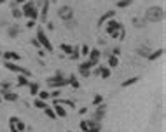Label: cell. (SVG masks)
Segmentation results:
<instances>
[{
  "mask_svg": "<svg viewBox=\"0 0 166 132\" xmlns=\"http://www.w3.org/2000/svg\"><path fill=\"white\" fill-rule=\"evenodd\" d=\"M21 12H23V16H26L28 19H35V21L38 19V9L35 7V2H33V0H26V2L23 4Z\"/></svg>",
  "mask_w": 166,
  "mask_h": 132,
  "instance_id": "cell-1",
  "label": "cell"
},
{
  "mask_svg": "<svg viewBox=\"0 0 166 132\" xmlns=\"http://www.w3.org/2000/svg\"><path fill=\"white\" fill-rule=\"evenodd\" d=\"M46 84H47L49 87H54V89H63L65 85H68V82H67V78L63 77L61 71H56L54 77H49V78L46 80Z\"/></svg>",
  "mask_w": 166,
  "mask_h": 132,
  "instance_id": "cell-2",
  "label": "cell"
},
{
  "mask_svg": "<svg viewBox=\"0 0 166 132\" xmlns=\"http://www.w3.org/2000/svg\"><path fill=\"white\" fill-rule=\"evenodd\" d=\"M147 21H152V23H157V21H163L164 19V9L161 7H149L147 9V16H145Z\"/></svg>",
  "mask_w": 166,
  "mask_h": 132,
  "instance_id": "cell-3",
  "label": "cell"
},
{
  "mask_svg": "<svg viewBox=\"0 0 166 132\" xmlns=\"http://www.w3.org/2000/svg\"><path fill=\"white\" fill-rule=\"evenodd\" d=\"M38 40V43H40V47L46 49L47 52H53L54 47L53 43H51V40H49V37L46 35V32H44V28H37V37H35Z\"/></svg>",
  "mask_w": 166,
  "mask_h": 132,
  "instance_id": "cell-4",
  "label": "cell"
},
{
  "mask_svg": "<svg viewBox=\"0 0 166 132\" xmlns=\"http://www.w3.org/2000/svg\"><path fill=\"white\" fill-rule=\"evenodd\" d=\"M79 127L82 132H100L102 130V122H95L93 118L91 120H82Z\"/></svg>",
  "mask_w": 166,
  "mask_h": 132,
  "instance_id": "cell-5",
  "label": "cell"
},
{
  "mask_svg": "<svg viewBox=\"0 0 166 132\" xmlns=\"http://www.w3.org/2000/svg\"><path fill=\"white\" fill-rule=\"evenodd\" d=\"M58 16H59V19H63L65 23L72 21V19H74V9L70 6H61L58 9Z\"/></svg>",
  "mask_w": 166,
  "mask_h": 132,
  "instance_id": "cell-6",
  "label": "cell"
},
{
  "mask_svg": "<svg viewBox=\"0 0 166 132\" xmlns=\"http://www.w3.org/2000/svg\"><path fill=\"white\" fill-rule=\"evenodd\" d=\"M4 66H6L7 70L14 71V73H21V75H26V77H30V75H32V71H30V70L23 68V66H19V64H16V63H11V61H6V63H4Z\"/></svg>",
  "mask_w": 166,
  "mask_h": 132,
  "instance_id": "cell-7",
  "label": "cell"
},
{
  "mask_svg": "<svg viewBox=\"0 0 166 132\" xmlns=\"http://www.w3.org/2000/svg\"><path fill=\"white\" fill-rule=\"evenodd\" d=\"M49 6H51V0H44L42 2V9L38 11V21L42 23H46L47 21V14H49Z\"/></svg>",
  "mask_w": 166,
  "mask_h": 132,
  "instance_id": "cell-8",
  "label": "cell"
},
{
  "mask_svg": "<svg viewBox=\"0 0 166 132\" xmlns=\"http://www.w3.org/2000/svg\"><path fill=\"white\" fill-rule=\"evenodd\" d=\"M91 68H93V64L89 63V61H84V63H80L79 64V75L80 77H91Z\"/></svg>",
  "mask_w": 166,
  "mask_h": 132,
  "instance_id": "cell-9",
  "label": "cell"
},
{
  "mask_svg": "<svg viewBox=\"0 0 166 132\" xmlns=\"http://www.w3.org/2000/svg\"><path fill=\"white\" fill-rule=\"evenodd\" d=\"M9 125L16 127L19 132H25V130H26V123H25L23 120H19L18 116H11V118H9Z\"/></svg>",
  "mask_w": 166,
  "mask_h": 132,
  "instance_id": "cell-10",
  "label": "cell"
},
{
  "mask_svg": "<svg viewBox=\"0 0 166 132\" xmlns=\"http://www.w3.org/2000/svg\"><path fill=\"white\" fill-rule=\"evenodd\" d=\"M87 56H89V59H87V61H89V63H91L93 66H96V64L100 63V59H102V52H100L98 49H91Z\"/></svg>",
  "mask_w": 166,
  "mask_h": 132,
  "instance_id": "cell-11",
  "label": "cell"
},
{
  "mask_svg": "<svg viewBox=\"0 0 166 132\" xmlns=\"http://www.w3.org/2000/svg\"><path fill=\"white\" fill-rule=\"evenodd\" d=\"M2 58H4V61L16 63V61H19V59H21V56H19L18 52H14V51H6V52L2 54Z\"/></svg>",
  "mask_w": 166,
  "mask_h": 132,
  "instance_id": "cell-12",
  "label": "cell"
},
{
  "mask_svg": "<svg viewBox=\"0 0 166 132\" xmlns=\"http://www.w3.org/2000/svg\"><path fill=\"white\" fill-rule=\"evenodd\" d=\"M105 113H107V106L103 104H98L96 106V113H95V116H93V120L95 122H102V118L105 116Z\"/></svg>",
  "mask_w": 166,
  "mask_h": 132,
  "instance_id": "cell-13",
  "label": "cell"
},
{
  "mask_svg": "<svg viewBox=\"0 0 166 132\" xmlns=\"http://www.w3.org/2000/svg\"><path fill=\"white\" fill-rule=\"evenodd\" d=\"M105 23H107V33H108V35H110V33H114L115 30H119V28L123 26V25H121V23H117L114 17H112V19H108V21H105Z\"/></svg>",
  "mask_w": 166,
  "mask_h": 132,
  "instance_id": "cell-14",
  "label": "cell"
},
{
  "mask_svg": "<svg viewBox=\"0 0 166 132\" xmlns=\"http://www.w3.org/2000/svg\"><path fill=\"white\" fill-rule=\"evenodd\" d=\"M53 110H54V113H56V116H59V118H65V116L68 115L67 110H65L61 104H58V103H53Z\"/></svg>",
  "mask_w": 166,
  "mask_h": 132,
  "instance_id": "cell-15",
  "label": "cell"
},
{
  "mask_svg": "<svg viewBox=\"0 0 166 132\" xmlns=\"http://www.w3.org/2000/svg\"><path fill=\"white\" fill-rule=\"evenodd\" d=\"M2 99H4V101H9V103H14V101L19 99V96H18L16 92L9 90V92H4V94H2Z\"/></svg>",
  "mask_w": 166,
  "mask_h": 132,
  "instance_id": "cell-16",
  "label": "cell"
},
{
  "mask_svg": "<svg viewBox=\"0 0 166 132\" xmlns=\"http://www.w3.org/2000/svg\"><path fill=\"white\" fill-rule=\"evenodd\" d=\"M115 16V11H107L105 14H103L100 19H98V26H102V25H105V21H108V19H112V17Z\"/></svg>",
  "mask_w": 166,
  "mask_h": 132,
  "instance_id": "cell-17",
  "label": "cell"
},
{
  "mask_svg": "<svg viewBox=\"0 0 166 132\" xmlns=\"http://www.w3.org/2000/svg\"><path fill=\"white\" fill-rule=\"evenodd\" d=\"M28 84H30V82H28V77H26V75L18 73V78H16V85H18V87H26Z\"/></svg>",
  "mask_w": 166,
  "mask_h": 132,
  "instance_id": "cell-18",
  "label": "cell"
},
{
  "mask_svg": "<svg viewBox=\"0 0 166 132\" xmlns=\"http://www.w3.org/2000/svg\"><path fill=\"white\" fill-rule=\"evenodd\" d=\"M163 54H164V49H157V51H150V54L147 56V59H149V61H156V59H157V58H161Z\"/></svg>",
  "mask_w": 166,
  "mask_h": 132,
  "instance_id": "cell-19",
  "label": "cell"
},
{
  "mask_svg": "<svg viewBox=\"0 0 166 132\" xmlns=\"http://www.w3.org/2000/svg\"><path fill=\"white\" fill-rule=\"evenodd\" d=\"M54 103H58V104H61V106H68L72 110L75 108V101H72V99H58V97H56Z\"/></svg>",
  "mask_w": 166,
  "mask_h": 132,
  "instance_id": "cell-20",
  "label": "cell"
},
{
  "mask_svg": "<svg viewBox=\"0 0 166 132\" xmlns=\"http://www.w3.org/2000/svg\"><path fill=\"white\" fill-rule=\"evenodd\" d=\"M107 58H108V64H107L108 68H110V70H112V68H117V66H119V58H117V56L110 54V56H107Z\"/></svg>",
  "mask_w": 166,
  "mask_h": 132,
  "instance_id": "cell-21",
  "label": "cell"
},
{
  "mask_svg": "<svg viewBox=\"0 0 166 132\" xmlns=\"http://www.w3.org/2000/svg\"><path fill=\"white\" fill-rule=\"evenodd\" d=\"M110 75H112V71H110L108 66H100V77H102L103 80L110 78Z\"/></svg>",
  "mask_w": 166,
  "mask_h": 132,
  "instance_id": "cell-22",
  "label": "cell"
},
{
  "mask_svg": "<svg viewBox=\"0 0 166 132\" xmlns=\"http://www.w3.org/2000/svg\"><path fill=\"white\" fill-rule=\"evenodd\" d=\"M28 89H30V94L32 96H37L38 90H40V84H37V82H30V84H28Z\"/></svg>",
  "mask_w": 166,
  "mask_h": 132,
  "instance_id": "cell-23",
  "label": "cell"
},
{
  "mask_svg": "<svg viewBox=\"0 0 166 132\" xmlns=\"http://www.w3.org/2000/svg\"><path fill=\"white\" fill-rule=\"evenodd\" d=\"M67 82H68V85H72L74 89H79V87H80L79 80H77V77H75V75H70L68 78H67Z\"/></svg>",
  "mask_w": 166,
  "mask_h": 132,
  "instance_id": "cell-24",
  "label": "cell"
},
{
  "mask_svg": "<svg viewBox=\"0 0 166 132\" xmlns=\"http://www.w3.org/2000/svg\"><path fill=\"white\" fill-rule=\"evenodd\" d=\"M140 80V77H131V78H128V80H124L123 84H121V87L123 89H126V87H129V85H133V84H136Z\"/></svg>",
  "mask_w": 166,
  "mask_h": 132,
  "instance_id": "cell-25",
  "label": "cell"
},
{
  "mask_svg": "<svg viewBox=\"0 0 166 132\" xmlns=\"http://www.w3.org/2000/svg\"><path fill=\"white\" fill-rule=\"evenodd\" d=\"M42 111L46 113V116H49V118H51V120H54V118H58V116H56V113H54V110L51 108V106H46V108H44Z\"/></svg>",
  "mask_w": 166,
  "mask_h": 132,
  "instance_id": "cell-26",
  "label": "cell"
},
{
  "mask_svg": "<svg viewBox=\"0 0 166 132\" xmlns=\"http://www.w3.org/2000/svg\"><path fill=\"white\" fill-rule=\"evenodd\" d=\"M133 4V0H119L117 4H115V7L117 9H126V7H129Z\"/></svg>",
  "mask_w": 166,
  "mask_h": 132,
  "instance_id": "cell-27",
  "label": "cell"
},
{
  "mask_svg": "<svg viewBox=\"0 0 166 132\" xmlns=\"http://www.w3.org/2000/svg\"><path fill=\"white\" fill-rule=\"evenodd\" d=\"M59 51H61V52H65L67 56H70V54H72V51H74V47H72V45H68V43H61V45H59Z\"/></svg>",
  "mask_w": 166,
  "mask_h": 132,
  "instance_id": "cell-28",
  "label": "cell"
},
{
  "mask_svg": "<svg viewBox=\"0 0 166 132\" xmlns=\"http://www.w3.org/2000/svg\"><path fill=\"white\" fill-rule=\"evenodd\" d=\"M12 85H14V84H11V82H2V84H0V90H2V94H4V92H9V90L12 89Z\"/></svg>",
  "mask_w": 166,
  "mask_h": 132,
  "instance_id": "cell-29",
  "label": "cell"
},
{
  "mask_svg": "<svg viewBox=\"0 0 166 132\" xmlns=\"http://www.w3.org/2000/svg\"><path fill=\"white\" fill-rule=\"evenodd\" d=\"M33 106H35V108H38V110H44L47 104H46V101H42V99H38V97H37V99L33 101Z\"/></svg>",
  "mask_w": 166,
  "mask_h": 132,
  "instance_id": "cell-30",
  "label": "cell"
},
{
  "mask_svg": "<svg viewBox=\"0 0 166 132\" xmlns=\"http://www.w3.org/2000/svg\"><path fill=\"white\" fill-rule=\"evenodd\" d=\"M136 52H138L140 56H144V58H147V56L150 54V49H149V47H138V49H136Z\"/></svg>",
  "mask_w": 166,
  "mask_h": 132,
  "instance_id": "cell-31",
  "label": "cell"
},
{
  "mask_svg": "<svg viewBox=\"0 0 166 132\" xmlns=\"http://www.w3.org/2000/svg\"><path fill=\"white\" fill-rule=\"evenodd\" d=\"M11 14H12V17H16V19H19V17H23V12H21V9H18L16 6L12 7V12H11Z\"/></svg>",
  "mask_w": 166,
  "mask_h": 132,
  "instance_id": "cell-32",
  "label": "cell"
},
{
  "mask_svg": "<svg viewBox=\"0 0 166 132\" xmlns=\"http://www.w3.org/2000/svg\"><path fill=\"white\" fill-rule=\"evenodd\" d=\"M70 59H72V61H77V59H80V51H79V49L74 47V51H72V54H70Z\"/></svg>",
  "mask_w": 166,
  "mask_h": 132,
  "instance_id": "cell-33",
  "label": "cell"
},
{
  "mask_svg": "<svg viewBox=\"0 0 166 132\" xmlns=\"http://www.w3.org/2000/svg\"><path fill=\"white\" fill-rule=\"evenodd\" d=\"M38 99H42V101H47L49 97H51V96H49V92L47 90H38Z\"/></svg>",
  "mask_w": 166,
  "mask_h": 132,
  "instance_id": "cell-34",
  "label": "cell"
},
{
  "mask_svg": "<svg viewBox=\"0 0 166 132\" xmlns=\"http://www.w3.org/2000/svg\"><path fill=\"white\" fill-rule=\"evenodd\" d=\"M102 103H103V96L102 94H96L95 97H93V104H95V106L102 104Z\"/></svg>",
  "mask_w": 166,
  "mask_h": 132,
  "instance_id": "cell-35",
  "label": "cell"
},
{
  "mask_svg": "<svg viewBox=\"0 0 166 132\" xmlns=\"http://www.w3.org/2000/svg\"><path fill=\"white\" fill-rule=\"evenodd\" d=\"M79 51H80V58H82V56H87V54H89L91 47H89V45H82V47H80Z\"/></svg>",
  "mask_w": 166,
  "mask_h": 132,
  "instance_id": "cell-36",
  "label": "cell"
},
{
  "mask_svg": "<svg viewBox=\"0 0 166 132\" xmlns=\"http://www.w3.org/2000/svg\"><path fill=\"white\" fill-rule=\"evenodd\" d=\"M145 21H147V19H133V25L136 28H140V26H144L145 25Z\"/></svg>",
  "mask_w": 166,
  "mask_h": 132,
  "instance_id": "cell-37",
  "label": "cell"
},
{
  "mask_svg": "<svg viewBox=\"0 0 166 132\" xmlns=\"http://www.w3.org/2000/svg\"><path fill=\"white\" fill-rule=\"evenodd\" d=\"M59 94H61V89H54L53 92H49V96H51V97H54V99H56V97H59Z\"/></svg>",
  "mask_w": 166,
  "mask_h": 132,
  "instance_id": "cell-38",
  "label": "cell"
},
{
  "mask_svg": "<svg viewBox=\"0 0 166 132\" xmlns=\"http://www.w3.org/2000/svg\"><path fill=\"white\" fill-rule=\"evenodd\" d=\"M16 35H18V28L11 26V30H9V37H16Z\"/></svg>",
  "mask_w": 166,
  "mask_h": 132,
  "instance_id": "cell-39",
  "label": "cell"
},
{
  "mask_svg": "<svg viewBox=\"0 0 166 132\" xmlns=\"http://www.w3.org/2000/svg\"><path fill=\"white\" fill-rule=\"evenodd\" d=\"M35 25H37V21H35V19H28L26 28H35Z\"/></svg>",
  "mask_w": 166,
  "mask_h": 132,
  "instance_id": "cell-40",
  "label": "cell"
},
{
  "mask_svg": "<svg viewBox=\"0 0 166 132\" xmlns=\"http://www.w3.org/2000/svg\"><path fill=\"white\" fill-rule=\"evenodd\" d=\"M32 45H33L35 49H42V47H40V43H38V40H37V38H32Z\"/></svg>",
  "mask_w": 166,
  "mask_h": 132,
  "instance_id": "cell-41",
  "label": "cell"
},
{
  "mask_svg": "<svg viewBox=\"0 0 166 132\" xmlns=\"http://www.w3.org/2000/svg\"><path fill=\"white\" fill-rule=\"evenodd\" d=\"M112 54H114V56H119V54H121V49H119V47H114L112 49Z\"/></svg>",
  "mask_w": 166,
  "mask_h": 132,
  "instance_id": "cell-42",
  "label": "cell"
},
{
  "mask_svg": "<svg viewBox=\"0 0 166 132\" xmlns=\"http://www.w3.org/2000/svg\"><path fill=\"white\" fill-rule=\"evenodd\" d=\"M87 113V108H80L79 110V115H86Z\"/></svg>",
  "mask_w": 166,
  "mask_h": 132,
  "instance_id": "cell-43",
  "label": "cell"
},
{
  "mask_svg": "<svg viewBox=\"0 0 166 132\" xmlns=\"http://www.w3.org/2000/svg\"><path fill=\"white\" fill-rule=\"evenodd\" d=\"M38 56H40V58H44V56H46V52H44V49H38Z\"/></svg>",
  "mask_w": 166,
  "mask_h": 132,
  "instance_id": "cell-44",
  "label": "cell"
},
{
  "mask_svg": "<svg viewBox=\"0 0 166 132\" xmlns=\"http://www.w3.org/2000/svg\"><path fill=\"white\" fill-rule=\"evenodd\" d=\"M47 30H54V25H53V23H47Z\"/></svg>",
  "mask_w": 166,
  "mask_h": 132,
  "instance_id": "cell-45",
  "label": "cell"
},
{
  "mask_svg": "<svg viewBox=\"0 0 166 132\" xmlns=\"http://www.w3.org/2000/svg\"><path fill=\"white\" fill-rule=\"evenodd\" d=\"M9 129H11V132H19V130L16 129V127H12V125H9Z\"/></svg>",
  "mask_w": 166,
  "mask_h": 132,
  "instance_id": "cell-46",
  "label": "cell"
},
{
  "mask_svg": "<svg viewBox=\"0 0 166 132\" xmlns=\"http://www.w3.org/2000/svg\"><path fill=\"white\" fill-rule=\"evenodd\" d=\"M25 2H26V0H16L14 4H25Z\"/></svg>",
  "mask_w": 166,
  "mask_h": 132,
  "instance_id": "cell-47",
  "label": "cell"
},
{
  "mask_svg": "<svg viewBox=\"0 0 166 132\" xmlns=\"http://www.w3.org/2000/svg\"><path fill=\"white\" fill-rule=\"evenodd\" d=\"M4 2H6V0H0V6H2V4H4Z\"/></svg>",
  "mask_w": 166,
  "mask_h": 132,
  "instance_id": "cell-48",
  "label": "cell"
},
{
  "mask_svg": "<svg viewBox=\"0 0 166 132\" xmlns=\"http://www.w3.org/2000/svg\"><path fill=\"white\" fill-rule=\"evenodd\" d=\"M2 101H4V99H2V96H0V103H2Z\"/></svg>",
  "mask_w": 166,
  "mask_h": 132,
  "instance_id": "cell-49",
  "label": "cell"
},
{
  "mask_svg": "<svg viewBox=\"0 0 166 132\" xmlns=\"http://www.w3.org/2000/svg\"><path fill=\"white\" fill-rule=\"evenodd\" d=\"M51 2H58V0H51Z\"/></svg>",
  "mask_w": 166,
  "mask_h": 132,
  "instance_id": "cell-50",
  "label": "cell"
},
{
  "mask_svg": "<svg viewBox=\"0 0 166 132\" xmlns=\"http://www.w3.org/2000/svg\"><path fill=\"white\" fill-rule=\"evenodd\" d=\"M0 58H2V52H0Z\"/></svg>",
  "mask_w": 166,
  "mask_h": 132,
  "instance_id": "cell-51",
  "label": "cell"
},
{
  "mask_svg": "<svg viewBox=\"0 0 166 132\" xmlns=\"http://www.w3.org/2000/svg\"><path fill=\"white\" fill-rule=\"evenodd\" d=\"M68 132H72V130H68Z\"/></svg>",
  "mask_w": 166,
  "mask_h": 132,
  "instance_id": "cell-52",
  "label": "cell"
}]
</instances>
